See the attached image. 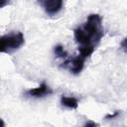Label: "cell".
<instances>
[{
    "instance_id": "11",
    "label": "cell",
    "mask_w": 127,
    "mask_h": 127,
    "mask_svg": "<svg viewBox=\"0 0 127 127\" xmlns=\"http://www.w3.org/2000/svg\"><path fill=\"white\" fill-rule=\"evenodd\" d=\"M0 126H5V123L3 122V120L0 118Z\"/></svg>"
},
{
    "instance_id": "10",
    "label": "cell",
    "mask_w": 127,
    "mask_h": 127,
    "mask_svg": "<svg viewBox=\"0 0 127 127\" xmlns=\"http://www.w3.org/2000/svg\"><path fill=\"white\" fill-rule=\"evenodd\" d=\"M89 125H92V126H97L98 124H96V123H94V122H86V123H85V126H89Z\"/></svg>"
},
{
    "instance_id": "7",
    "label": "cell",
    "mask_w": 127,
    "mask_h": 127,
    "mask_svg": "<svg viewBox=\"0 0 127 127\" xmlns=\"http://www.w3.org/2000/svg\"><path fill=\"white\" fill-rule=\"evenodd\" d=\"M54 53L58 58H63V59H66L67 58V52L64 49V47L62 45H57L54 48Z\"/></svg>"
},
{
    "instance_id": "6",
    "label": "cell",
    "mask_w": 127,
    "mask_h": 127,
    "mask_svg": "<svg viewBox=\"0 0 127 127\" xmlns=\"http://www.w3.org/2000/svg\"><path fill=\"white\" fill-rule=\"evenodd\" d=\"M61 103L62 105L70 108V109H76L78 107V101L74 97H69V96H62L61 98Z\"/></svg>"
},
{
    "instance_id": "1",
    "label": "cell",
    "mask_w": 127,
    "mask_h": 127,
    "mask_svg": "<svg viewBox=\"0 0 127 127\" xmlns=\"http://www.w3.org/2000/svg\"><path fill=\"white\" fill-rule=\"evenodd\" d=\"M75 42L78 45V52L85 60L89 58L104 36L102 18L98 14H90L86 21L73 31Z\"/></svg>"
},
{
    "instance_id": "5",
    "label": "cell",
    "mask_w": 127,
    "mask_h": 127,
    "mask_svg": "<svg viewBox=\"0 0 127 127\" xmlns=\"http://www.w3.org/2000/svg\"><path fill=\"white\" fill-rule=\"evenodd\" d=\"M64 5V0H45L43 2L44 9L49 16L57 15L62 9Z\"/></svg>"
},
{
    "instance_id": "2",
    "label": "cell",
    "mask_w": 127,
    "mask_h": 127,
    "mask_svg": "<svg viewBox=\"0 0 127 127\" xmlns=\"http://www.w3.org/2000/svg\"><path fill=\"white\" fill-rule=\"evenodd\" d=\"M25 43L23 33H10L0 37V53L10 54L19 50Z\"/></svg>"
},
{
    "instance_id": "9",
    "label": "cell",
    "mask_w": 127,
    "mask_h": 127,
    "mask_svg": "<svg viewBox=\"0 0 127 127\" xmlns=\"http://www.w3.org/2000/svg\"><path fill=\"white\" fill-rule=\"evenodd\" d=\"M118 114H119V113H118V111H116V112H115L114 114H112V115H106V117H105V118H106V119H107V118H111V119H112V118L116 117Z\"/></svg>"
},
{
    "instance_id": "4",
    "label": "cell",
    "mask_w": 127,
    "mask_h": 127,
    "mask_svg": "<svg viewBox=\"0 0 127 127\" xmlns=\"http://www.w3.org/2000/svg\"><path fill=\"white\" fill-rule=\"evenodd\" d=\"M53 93V90L49 87V85L43 81L38 87L35 88H31L25 91V95L30 96V97H35V98H40V97H44L47 95H50Z\"/></svg>"
},
{
    "instance_id": "3",
    "label": "cell",
    "mask_w": 127,
    "mask_h": 127,
    "mask_svg": "<svg viewBox=\"0 0 127 127\" xmlns=\"http://www.w3.org/2000/svg\"><path fill=\"white\" fill-rule=\"evenodd\" d=\"M84 61L85 59L83 57H81L80 55L72 57L70 59H66L64 63H63V66L66 69H68L71 73L73 74H78L84 65Z\"/></svg>"
},
{
    "instance_id": "12",
    "label": "cell",
    "mask_w": 127,
    "mask_h": 127,
    "mask_svg": "<svg viewBox=\"0 0 127 127\" xmlns=\"http://www.w3.org/2000/svg\"><path fill=\"white\" fill-rule=\"evenodd\" d=\"M39 1H43V0H39Z\"/></svg>"
},
{
    "instance_id": "8",
    "label": "cell",
    "mask_w": 127,
    "mask_h": 127,
    "mask_svg": "<svg viewBox=\"0 0 127 127\" xmlns=\"http://www.w3.org/2000/svg\"><path fill=\"white\" fill-rule=\"evenodd\" d=\"M10 2H11V0H0V9L4 8L7 5H9Z\"/></svg>"
}]
</instances>
